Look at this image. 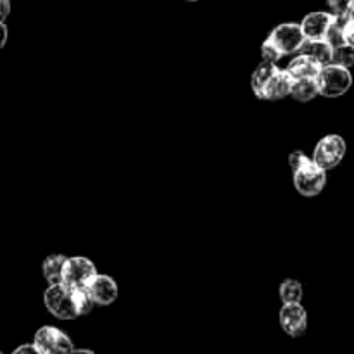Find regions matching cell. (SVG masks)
<instances>
[{
	"mask_svg": "<svg viewBox=\"0 0 354 354\" xmlns=\"http://www.w3.org/2000/svg\"><path fill=\"white\" fill-rule=\"evenodd\" d=\"M349 17L348 16H335L332 17V23L328 26L327 35H325V40L332 45V47H339V45H344V30H346V24H348Z\"/></svg>",
	"mask_w": 354,
	"mask_h": 354,
	"instance_id": "cell-17",
	"label": "cell"
},
{
	"mask_svg": "<svg viewBox=\"0 0 354 354\" xmlns=\"http://www.w3.org/2000/svg\"><path fill=\"white\" fill-rule=\"evenodd\" d=\"M280 325L283 332L290 337H301L304 335L308 327V315L306 310L301 306V303L296 304H283L280 311Z\"/></svg>",
	"mask_w": 354,
	"mask_h": 354,
	"instance_id": "cell-8",
	"label": "cell"
},
{
	"mask_svg": "<svg viewBox=\"0 0 354 354\" xmlns=\"http://www.w3.org/2000/svg\"><path fill=\"white\" fill-rule=\"evenodd\" d=\"M325 173L327 171L320 168L311 158L306 165L294 171V185H296L297 192L306 197H313L320 194L324 190L325 183H327Z\"/></svg>",
	"mask_w": 354,
	"mask_h": 354,
	"instance_id": "cell-3",
	"label": "cell"
},
{
	"mask_svg": "<svg viewBox=\"0 0 354 354\" xmlns=\"http://www.w3.org/2000/svg\"><path fill=\"white\" fill-rule=\"evenodd\" d=\"M346 154V142L341 135H327L317 144L313 152V161L320 168L327 169L335 168L342 161Z\"/></svg>",
	"mask_w": 354,
	"mask_h": 354,
	"instance_id": "cell-5",
	"label": "cell"
},
{
	"mask_svg": "<svg viewBox=\"0 0 354 354\" xmlns=\"http://www.w3.org/2000/svg\"><path fill=\"white\" fill-rule=\"evenodd\" d=\"M45 306L61 320H75L82 317L78 306V289H71L66 283H55L47 289L44 296Z\"/></svg>",
	"mask_w": 354,
	"mask_h": 354,
	"instance_id": "cell-1",
	"label": "cell"
},
{
	"mask_svg": "<svg viewBox=\"0 0 354 354\" xmlns=\"http://www.w3.org/2000/svg\"><path fill=\"white\" fill-rule=\"evenodd\" d=\"M261 52H263V61L277 62V61H279L280 57H282V54H280V52L277 50V48L273 47V45L270 44L268 40H265V44H263Z\"/></svg>",
	"mask_w": 354,
	"mask_h": 354,
	"instance_id": "cell-20",
	"label": "cell"
},
{
	"mask_svg": "<svg viewBox=\"0 0 354 354\" xmlns=\"http://www.w3.org/2000/svg\"><path fill=\"white\" fill-rule=\"evenodd\" d=\"M71 354H95V353L88 351V349H73Z\"/></svg>",
	"mask_w": 354,
	"mask_h": 354,
	"instance_id": "cell-27",
	"label": "cell"
},
{
	"mask_svg": "<svg viewBox=\"0 0 354 354\" xmlns=\"http://www.w3.org/2000/svg\"><path fill=\"white\" fill-rule=\"evenodd\" d=\"M310 159L311 158H308V156L304 154V152H301V151L292 152V154H290V158H289L290 168H292V171H296V169H299L301 166L306 165V162L310 161Z\"/></svg>",
	"mask_w": 354,
	"mask_h": 354,
	"instance_id": "cell-21",
	"label": "cell"
},
{
	"mask_svg": "<svg viewBox=\"0 0 354 354\" xmlns=\"http://www.w3.org/2000/svg\"><path fill=\"white\" fill-rule=\"evenodd\" d=\"M68 258L62 254H52L44 261V275L50 286L62 283L64 280V266Z\"/></svg>",
	"mask_w": 354,
	"mask_h": 354,
	"instance_id": "cell-14",
	"label": "cell"
},
{
	"mask_svg": "<svg viewBox=\"0 0 354 354\" xmlns=\"http://www.w3.org/2000/svg\"><path fill=\"white\" fill-rule=\"evenodd\" d=\"M86 292L90 294L93 303L100 304V306H107V304L116 301L118 286L111 277L99 275V273H97L95 279L88 283V287H86Z\"/></svg>",
	"mask_w": 354,
	"mask_h": 354,
	"instance_id": "cell-9",
	"label": "cell"
},
{
	"mask_svg": "<svg viewBox=\"0 0 354 354\" xmlns=\"http://www.w3.org/2000/svg\"><path fill=\"white\" fill-rule=\"evenodd\" d=\"M292 76L289 75L287 69H279L273 73V76L270 78V82L266 83L265 90H263L261 97L259 99L265 100H280L283 97L290 95V86H292Z\"/></svg>",
	"mask_w": 354,
	"mask_h": 354,
	"instance_id": "cell-10",
	"label": "cell"
},
{
	"mask_svg": "<svg viewBox=\"0 0 354 354\" xmlns=\"http://www.w3.org/2000/svg\"><path fill=\"white\" fill-rule=\"evenodd\" d=\"M12 354H41V351L35 344H24L19 346Z\"/></svg>",
	"mask_w": 354,
	"mask_h": 354,
	"instance_id": "cell-23",
	"label": "cell"
},
{
	"mask_svg": "<svg viewBox=\"0 0 354 354\" xmlns=\"http://www.w3.org/2000/svg\"><path fill=\"white\" fill-rule=\"evenodd\" d=\"M317 82L322 95L341 97L351 88L353 76L349 69L342 68V66L328 64L322 68L320 75L317 76Z\"/></svg>",
	"mask_w": 354,
	"mask_h": 354,
	"instance_id": "cell-2",
	"label": "cell"
},
{
	"mask_svg": "<svg viewBox=\"0 0 354 354\" xmlns=\"http://www.w3.org/2000/svg\"><path fill=\"white\" fill-rule=\"evenodd\" d=\"M190 2H196V0H190Z\"/></svg>",
	"mask_w": 354,
	"mask_h": 354,
	"instance_id": "cell-29",
	"label": "cell"
},
{
	"mask_svg": "<svg viewBox=\"0 0 354 354\" xmlns=\"http://www.w3.org/2000/svg\"><path fill=\"white\" fill-rule=\"evenodd\" d=\"M320 93L318 88L317 78H299L292 80V86H290V95L301 102H308V100L315 99Z\"/></svg>",
	"mask_w": 354,
	"mask_h": 354,
	"instance_id": "cell-15",
	"label": "cell"
},
{
	"mask_svg": "<svg viewBox=\"0 0 354 354\" xmlns=\"http://www.w3.org/2000/svg\"><path fill=\"white\" fill-rule=\"evenodd\" d=\"M97 270L90 259L76 256V258H68L64 266V280L62 283L69 286L71 289L86 290L88 283L95 279Z\"/></svg>",
	"mask_w": 354,
	"mask_h": 354,
	"instance_id": "cell-6",
	"label": "cell"
},
{
	"mask_svg": "<svg viewBox=\"0 0 354 354\" xmlns=\"http://www.w3.org/2000/svg\"><path fill=\"white\" fill-rule=\"evenodd\" d=\"M0 354H2V353H0Z\"/></svg>",
	"mask_w": 354,
	"mask_h": 354,
	"instance_id": "cell-30",
	"label": "cell"
},
{
	"mask_svg": "<svg viewBox=\"0 0 354 354\" xmlns=\"http://www.w3.org/2000/svg\"><path fill=\"white\" fill-rule=\"evenodd\" d=\"M6 41H7V26L3 24V21H0V50L3 48Z\"/></svg>",
	"mask_w": 354,
	"mask_h": 354,
	"instance_id": "cell-25",
	"label": "cell"
},
{
	"mask_svg": "<svg viewBox=\"0 0 354 354\" xmlns=\"http://www.w3.org/2000/svg\"><path fill=\"white\" fill-rule=\"evenodd\" d=\"M33 344L40 349L41 354L48 353H61V354H71L73 353V342L64 332H61L55 327H41L40 330L35 334Z\"/></svg>",
	"mask_w": 354,
	"mask_h": 354,
	"instance_id": "cell-7",
	"label": "cell"
},
{
	"mask_svg": "<svg viewBox=\"0 0 354 354\" xmlns=\"http://www.w3.org/2000/svg\"><path fill=\"white\" fill-rule=\"evenodd\" d=\"M48 354H61V353H48Z\"/></svg>",
	"mask_w": 354,
	"mask_h": 354,
	"instance_id": "cell-28",
	"label": "cell"
},
{
	"mask_svg": "<svg viewBox=\"0 0 354 354\" xmlns=\"http://www.w3.org/2000/svg\"><path fill=\"white\" fill-rule=\"evenodd\" d=\"M277 71V66L275 62H270V61H263L261 64L258 66V69L254 71L252 75V90L258 97H261L263 90H265L266 83L270 82V78L273 76V73Z\"/></svg>",
	"mask_w": 354,
	"mask_h": 354,
	"instance_id": "cell-16",
	"label": "cell"
},
{
	"mask_svg": "<svg viewBox=\"0 0 354 354\" xmlns=\"http://www.w3.org/2000/svg\"><path fill=\"white\" fill-rule=\"evenodd\" d=\"M332 12H311L301 23V30H303L304 37L308 40H325L328 26L332 23Z\"/></svg>",
	"mask_w": 354,
	"mask_h": 354,
	"instance_id": "cell-11",
	"label": "cell"
},
{
	"mask_svg": "<svg viewBox=\"0 0 354 354\" xmlns=\"http://www.w3.org/2000/svg\"><path fill=\"white\" fill-rule=\"evenodd\" d=\"M322 68H324V66H322L320 62L315 61V59H311L310 55L299 54L297 57H294L292 61L289 62L287 71H289V75L292 76L294 80L317 78V76L320 75Z\"/></svg>",
	"mask_w": 354,
	"mask_h": 354,
	"instance_id": "cell-12",
	"label": "cell"
},
{
	"mask_svg": "<svg viewBox=\"0 0 354 354\" xmlns=\"http://www.w3.org/2000/svg\"><path fill=\"white\" fill-rule=\"evenodd\" d=\"M299 54L310 55L322 66L332 64V55H334V47L327 40H304L299 48Z\"/></svg>",
	"mask_w": 354,
	"mask_h": 354,
	"instance_id": "cell-13",
	"label": "cell"
},
{
	"mask_svg": "<svg viewBox=\"0 0 354 354\" xmlns=\"http://www.w3.org/2000/svg\"><path fill=\"white\" fill-rule=\"evenodd\" d=\"M277 50L282 55L294 54V52H299L301 45L306 40L303 30H301V24L297 23H283L280 26H277L275 30L270 33V37L266 38Z\"/></svg>",
	"mask_w": 354,
	"mask_h": 354,
	"instance_id": "cell-4",
	"label": "cell"
},
{
	"mask_svg": "<svg viewBox=\"0 0 354 354\" xmlns=\"http://www.w3.org/2000/svg\"><path fill=\"white\" fill-rule=\"evenodd\" d=\"M344 40H346V44L354 47V19H349L348 24H346Z\"/></svg>",
	"mask_w": 354,
	"mask_h": 354,
	"instance_id": "cell-22",
	"label": "cell"
},
{
	"mask_svg": "<svg viewBox=\"0 0 354 354\" xmlns=\"http://www.w3.org/2000/svg\"><path fill=\"white\" fill-rule=\"evenodd\" d=\"M348 17H349V19H354V0H351V3H349Z\"/></svg>",
	"mask_w": 354,
	"mask_h": 354,
	"instance_id": "cell-26",
	"label": "cell"
},
{
	"mask_svg": "<svg viewBox=\"0 0 354 354\" xmlns=\"http://www.w3.org/2000/svg\"><path fill=\"white\" fill-rule=\"evenodd\" d=\"M10 14V0H0V21H6Z\"/></svg>",
	"mask_w": 354,
	"mask_h": 354,
	"instance_id": "cell-24",
	"label": "cell"
},
{
	"mask_svg": "<svg viewBox=\"0 0 354 354\" xmlns=\"http://www.w3.org/2000/svg\"><path fill=\"white\" fill-rule=\"evenodd\" d=\"M332 64L342 66V68L349 69L354 66V47L344 44L334 48V55H332Z\"/></svg>",
	"mask_w": 354,
	"mask_h": 354,
	"instance_id": "cell-19",
	"label": "cell"
},
{
	"mask_svg": "<svg viewBox=\"0 0 354 354\" xmlns=\"http://www.w3.org/2000/svg\"><path fill=\"white\" fill-rule=\"evenodd\" d=\"M280 297L283 304H296L303 299V286L297 280H286L280 286Z\"/></svg>",
	"mask_w": 354,
	"mask_h": 354,
	"instance_id": "cell-18",
	"label": "cell"
}]
</instances>
